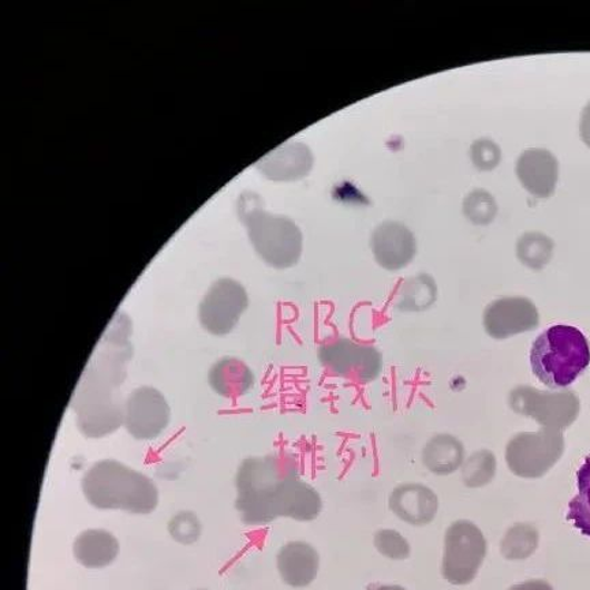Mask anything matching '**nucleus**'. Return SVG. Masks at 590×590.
Returning <instances> with one entry per match:
<instances>
[{
	"mask_svg": "<svg viewBox=\"0 0 590 590\" xmlns=\"http://www.w3.org/2000/svg\"><path fill=\"white\" fill-rule=\"evenodd\" d=\"M237 510L246 525H264L279 517L308 522L321 514L318 492L301 480L292 455L248 458L237 474Z\"/></svg>",
	"mask_w": 590,
	"mask_h": 590,
	"instance_id": "1",
	"label": "nucleus"
},
{
	"mask_svg": "<svg viewBox=\"0 0 590 590\" xmlns=\"http://www.w3.org/2000/svg\"><path fill=\"white\" fill-rule=\"evenodd\" d=\"M371 248L378 266L400 271L412 263L417 253L414 234L399 222H385L372 234Z\"/></svg>",
	"mask_w": 590,
	"mask_h": 590,
	"instance_id": "13",
	"label": "nucleus"
},
{
	"mask_svg": "<svg viewBox=\"0 0 590 590\" xmlns=\"http://www.w3.org/2000/svg\"><path fill=\"white\" fill-rule=\"evenodd\" d=\"M122 321L124 316L110 325L111 334L107 333L99 343V354L95 353L89 361L71 402L78 430L87 437L110 435L124 424L125 403L120 401L119 385L124 383L131 347Z\"/></svg>",
	"mask_w": 590,
	"mask_h": 590,
	"instance_id": "2",
	"label": "nucleus"
},
{
	"mask_svg": "<svg viewBox=\"0 0 590 590\" xmlns=\"http://www.w3.org/2000/svg\"><path fill=\"white\" fill-rule=\"evenodd\" d=\"M498 461L490 450L475 451L463 462L461 468L462 481L469 488H481L495 479Z\"/></svg>",
	"mask_w": 590,
	"mask_h": 590,
	"instance_id": "25",
	"label": "nucleus"
},
{
	"mask_svg": "<svg viewBox=\"0 0 590 590\" xmlns=\"http://www.w3.org/2000/svg\"><path fill=\"white\" fill-rule=\"evenodd\" d=\"M471 158L479 170L490 171L499 165V161H501V148H499L495 142L488 140V138H481V140L473 144L471 148Z\"/></svg>",
	"mask_w": 590,
	"mask_h": 590,
	"instance_id": "29",
	"label": "nucleus"
},
{
	"mask_svg": "<svg viewBox=\"0 0 590 590\" xmlns=\"http://www.w3.org/2000/svg\"><path fill=\"white\" fill-rule=\"evenodd\" d=\"M376 590H406V589L402 587H396V586H385V587H378Z\"/></svg>",
	"mask_w": 590,
	"mask_h": 590,
	"instance_id": "32",
	"label": "nucleus"
},
{
	"mask_svg": "<svg viewBox=\"0 0 590 590\" xmlns=\"http://www.w3.org/2000/svg\"><path fill=\"white\" fill-rule=\"evenodd\" d=\"M509 590H555L552 588L551 583H548L543 580H531L522 583H517V586L511 587Z\"/></svg>",
	"mask_w": 590,
	"mask_h": 590,
	"instance_id": "30",
	"label": "nucleus"
},
{
	"mask_svg": "<svg viewBox=\"0 0 590 590\" xmlns=\"http://www.w3.org/2000/svg\"><path fill=\"white\" fill-rule=\"evenodd\" d=\"M437 287L429 275H420L403 282L399 293V306L402 311H423L435 303Z\"/></svg>",
	"mask_w": 590,
	"mask_h": 590,
	"instance_id": "23",
	"label": "nucleus"
},
{
	"mask_svg": "<svg viewBox=\"0 0 590 590\" xmlns=\"http://www.w3.org/2000/svg\"><path fill=\"white\" fill-rule=\"evenodd\" d=\"M540 533L532 523H515L504 533L501 553L508 561H525L538 551Z\"/></svg>",
	"mask_w": 590,
	"mask_h": 590,
	"instance_id": "21",
	"label": "nucleus"
},
{
	"mask_svg": "<svg viewBox=\"0 0 590 590\" xmlns=\"http://www.w3.org/2000/svg\"><path fill=\"white\" fill-rule=\"evenodd\" d=\"M509 405L543 429L557 431L569 429L581 413V401L574 391H541L532 385H518L511 391Z\"/></svg>",
	"mask_w": 590,
	"mask_h": 590,
	"instance_id": "6",
	"label": "nucleus"
},
{
	"mask_svg": "<svg viewBox=\"0 0 590 590\" xmlns=\"http://www.w3.org/2000/svg\"><path fill=\"white\" fill-rule=\"evenodd\" d=\"M170 533L174 540L183 544H193L200 538L201 525L198 518L190 511H183L173 518L170 522Z\"/></svg>",
	"mask_w": 590,
	"mask_h": 590,
	"instance_id": "28",
	"label": "nucleus"
},
{
	"mask_svg": "<svg viewBox=\"0 0 590 590\" xmlns=\"http://www.w3.org/2000/svg\"><path fill=\"white\" fill-rule=\"evenodd\" d=\"M318 358L334 375L354 383L376 381L383 370L382 353L375 346L346 338L323 343Z\"/></svg>",
	"mask_w": 590,
	"mask_h": 590,
	"instance_id": "9",
	"label": "nucleus"
},
{
	"mask_svg": "<svg viewBox=\"0 0 590 590\" xmlns=\"http://www.w3.org/2000/svg\"><path fill=\"white\" fill-rule=\"evenodd\" d=\"M483 324L491 338L502 341L538 328L540 315L533 301L504 297L486 306Z\"/></svg>",
	"mask_w": 590,
	"mask_h": 590,
	"instance_id": "12",
	"label": "nucleus"
},
{
	"mask_svg": "<svg viewBox=\"0 0 590 590\" xmlns=\"http://www.w3.org/2000/svg\"><path fill=\"white\" fill-rule=\"evenodd\" d=\"M208 382L223 399L238 400L253 389L255 375L244 361L223 358L210 368Z\"/></svg>",
	"mask_w": 590,
	"mask_h": 590,
	"instance_id": "18",
	"label": "nucleus"
},
{
	"mask_svg": "<svg viewBox=\"0 0 590 590\" xmlns=\"http://www.w3.org/2000/svg\"><path fill=\"white\" fill-rule=\"evenodd\" d=\"M170 406L154 387H140L125 401L124 425L137 441H154L170 423Z\"/></svg>",
	"mask_w": 590,
	"mask_h": 590,
	"instance_id": "11",
	"label": "nucleus"
},
{
	"mask_svg": "<svg viewBox=\"0 0 590 590\" xmlns=\"http://www.w3.org/2000/svg\"><path fill=\"white\" fill-rule=\"evenodd\" d=\"M375 547L383 557L391 561H405L411 557V544L400 532L382 529L375 534Z\"/></svg>",
	"mask_w": 590,
	"mask_h": 590,
	"instance_id": "27",
	"label": "nucleus"
},
{
	"mask_svg": "<svg viewBox=\"0 0 590 590\" xmlns=\"http://www.w3.org/2000/svg\"><path fill=\"white\" fill-rule=\"evenodd\" d=\"M580 130L582 141L590 148V104L582 112Z\"/></svg>",
	"mask_w": 590,
	"mask_h": 590,
	"instance_id": "31",
	"label": "nucleus"
},
{
	"mask_svg": "<svg viewBox=\"0 0 590 590\" xmlns=\"http://www.w3.org/2000/svg\"><path fill=\"white\" fill-rule=\"evenodd\" d=\"M321 558L308 543L292 541L278 553V569L282 580L293 588H305L316 580Z\"/></svg>",
	"mask_w": 590,
	"mask_h": 590,
	"instance_id": "17",
	"label": "nucleus"
},
{
	"mask_svg": "<svg viewBox=\"0 0 590 590\" xmlns=\"http://www.w3.org/2000/svg\"><path fill=\"white\" fill-rule=\"evenodd\" d=\"M81 484L83 495L96 509L146 515L158 508L159 492L154 481L118 461L96 462Z\"/></svg>",
	"mask_w": 590,
	"mask_h": 590,
	"instance_id": "3",
	"label": "nucleus"
},
{
	"mask_svg": "<svg viewBox=\"0 0 590 590\" xmlns=\"http://www.w3.org/2000/svg\"><path fill=\"white\" fill-rule=\"evenodd\" d=\"M248 305L245 287L237 281L223 278L210 286L198 308V317L209 334L225 336L236 328Z\"/></svg>",
	"mask_w": 590,
	"mask_h": 590,
	"instance_id": "10",
	"label": "nucleus"
},
{
	"mask_svg": "<svg viewBox=\"0 0 590 590\" xmlns=\"http://www.w3.org/2000/svg\"><path fill=\"white\" fill-rule=\"evenodd\" d=\"M423 462L433 474H453L465 462V448H463L460 439L449 435V433H441L426 443L423 451Z\"/></svg>",
	"mask_w": 590,
	"mask_h": 590,
	"instance_id": "20",
	"label": "nucleus"
},
{
	"mask_svg": "<svg viewBox=\"0 0 590 590\" xmlns=\"http://www.w3.org/2000/svg\"><path fill=\"white\" fill-rule=\"evenodd\" d=\"M578 493L569 503L568 520L590 538V456L577 473Z\"/></svg>",
	"mask_w": 590,
	"mask_h": 590,
	"instance_id": "24",
	"label": "nucleus"
},
{
	"mask_svg": "<svg viewBox=\"0 0 590 590\" xmlns=\"http://www.w3.org/2000/svg\"><path fill=\"white\" fill-rule=\"evenodd\" d=\"M463 214L474 225H490L498 214L495 198L486 190H474L468 195L465 203H463Z\"/></svg>",
	"mask_w": 590,
	"mask_h": 590,
	"instance_id": "26",
	"label": "nucleus"
},
{
	"mask_svg": "<svg viewBox=\"0 0 590 590\" xmlns=\"http://www.w3.org/2000/svg\"><path fill=\"white\" fill-rule=\"evenodd\" d=\"M390 509L409 525L425 527L435 520L439 498L423 484H402L391 493Z\"/></svg>",
	"mask_w": 590,
	"mask_h": 590,
	"instance_id": "16",
	"label": "nucleus"
},
{
	"mask_svg": "<svg viewBox=\"0 0 590 590\" xmlns=\"http://www.w3.org/2000/svg\"><path fill=\"white\" fill-rule=\"evenodd\" d=\"M590 346L581 330L552 325L533 342L531 365L534 376L552 390H566L587 371Z\"/></svg>",
	"mask_w": 590,
	"mask_h": 590,
	"instance_id": "4",
	"label": "nucleus"
},
{
	"mask_svg": "<svg viewBox=\"0 0 590 590\" xmlns=\"http://www.w3.org/2000/svg\"><path fill=\"white\" fill-rule=\"evenodd\" d=\"M564 453L562 431L541 429L518 433L505 448L511 473L521 479H541L557 465Z\"/></svg>",
	"mask_w": 590,
	"mask_h": 590,
	"instance_id": "7",
	"label": "nucleus"
},
{
	"mask_svg": "<svg viewBox=\"0 0 590 590\" xmlns=\"http://www.w3.org/2000/svg\"><path fill=\"white\" fill-rule=\"evenodd\" d=\"M257 170L276 183L303 179L312 170L313 155L303 142H286L257 161Z\"/></svg>",
	"mask_w": 590,
	"mask_h": 590,
	"instance_id": "14",
	"label": "nucleus"
},
{
	"mask_svg": "<svg viewBox=\"0 0 590 590\" xmlns=\"http://www.w3.org/2000/svg\"><path fill=\"white\" fill-rule=\"evenodd\" d=\"M553 240L543 233H527L518 239L517 257L523 266L540 271L550 264L553 256Z\"/></svg>",
	"mask_w": 590,
	"mask_h": 590,
	"instance_id": "22",
	"label": "nucleus"
},
{
	"mask_svg": "<svg viewBox=\"0 0 590 590\" xmlns=\"http://www.w3.org/2000/svg\"><path fill=\"white\" fill-rule=\"evenodd\" d=\"M485 535L473 522L461 520L450 525L444 538L443 577L453 586L471 583L486 557Z\"/></svg>",
	"mask_w": 590,
	"mask_h": 590,
	"instance_id": "8",
	"label": "nucleus"
},
{
	"mask_svg": "<svg viewBox=\"0 0 590 590\" xmlns=\"http://www.w3.org/2000/svg\"><path fill=\"white\" fill-rule=\"evenodd\" d=\"M75 557L87 569H105L116 561L119 543L116 535L104 529H89L75 541Z\"/></svg>",
	"mask_w": 590,
	"mask_h": 590,
	"instance_id": "19",
	"label": "nucleus"
},
{
	"mask_svg": "<svg viewBox=\"0 0 590 590\" xmlns=\"http://www.w3.org/2000/svg\"><path fill=\"white\" fill-rule=\"evenodd\" d=\"M523 188L539 198H548L555 191L559 178V163L550 150L527 149L515 167Z\"/></svg>",
	"mask_w": 590,
	"mask_h": 590,
	"instance_id": "15",
	"label": "nucleus"
},
{
	"mask_svg": "<svg viewBox=\"0 0 590 590\" xmlns=\"http://www.w3.org/2000/svg\"><path fill=\"white\" fill-rule=\"evenodd\" d=\"M238 213L253 248L268 266L286 269L299 262L303 233L291 218L267 213L255 195L240 198Z\"/></svg>",
	"mask_w": 590,
	"mask_h": 590,
	"instance_id": "5",
	"label": "nucleus"
}]
</instances>
